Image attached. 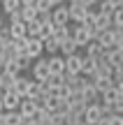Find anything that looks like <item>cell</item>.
<instances>
[{
    "mask_svg": "<svg viewBox=\"0 0 123 125\" xmlns=\"http://www.w3.org/2000/svg\"><path fill=\"white\" fill-rule=\"evenodd\" d=\"M0 93H2V72H0Z\"/></svg>",
    "mask_w": 123,
    "mask_h": 125,
    "instance_id": "cell-42",
    "label": "cell"
},
{
    "mask_svg": "<svg viewBox=\"0 0 123 125\" xmlns=\"http://www.w3.org/2000/svg\"><path fill=\"white\" fill-rule=\"evenodd\" d=\"M67 14H70V21L81 23V21H84V16H86V5L79 2V0H74V2H70V5H67Z\"/></svg>",
    "mask_w": 123,
    "mask_h": 125,
    "instance_id": "cell-8",
    "label": "cell"
},
{
    "mask_svg": "<svg viewBox=\"0 0 123 125\" xmlns=\"http://www.w3.org/2000/svg\"><path fill=\"white\" fill-rule=\"evenodd\" d=\"M93 28H95V35H98V32H102V30H109V28H112V14H102V12H98Z\"/></svg>",
    "mask_w": 123,
    "mask_h": 125,
    "instance_id": "cell-16",
    "label": "cell"
},
{
    "mask_svg": "<svg viewBox=\"0 0 123 125\" xmlns=\"http://www.w3.org/2000/svg\"><path fill=\"white\" fill-rule=\"evenodd\" d=\"M58 53H63V58H67V56H72V53H79V46H77V42L72 40V35L58 44Z\"/></svg>",
    "mask_w": 123,
    "mask_h": 125,
    "instance_id": "cell-15",
    "label": "cell"
},
{
    "mask_svg": "<svg viewBox=\"0 0 123 125\" xmlns=\"http://www.w3.org/2000/svg\"><path fill=\"white\" fill-rule=\"evenodd\" d=\"M70 35H72V30H70L67 26H54V37L58 40V44H60L63 40H67Z\"/></svg>",
    "mask_w": 123,
    "mask_h": 125,
    "instance_id": "cell-23",
    "label": "cell"
},
{
    "mask_svg": "<svg viewBox=\"0 0 123 125\" xmlns=\"http://www.w3.org/2000/svg\"><path fill=\"white\" fill-rule=\"evenodd\" d=\"M19 114H21L23 118H35L37 116V102L35 100H28V97H21V104H19V109H16Z\"/></svg>",
    "mask_w": 123,
    "mask_h": 125,
    "instance_id": "cell-10",
    "label": "cell"
},
{
    "mask_svg": "<svg viewBox=\"0 0 123 125\" xmlns=\"http://www.w3.org/2000/svg\"><path fill=\"white\" fill-rule=\"evenodd\" d=\"M79 95H81V100H84L86 104H93V102H98V100H100V93H98V88L93 86L91 79L84 83V88L79 90Z\"/></svg>",
    "mask_w": 123,
    "mask_h": 125,
    "instance_id": "cell-9",
    "label": "cell"
},
{
    "mask_svg": "<svg viewBox=\"0 0 123 125\" xmlns=\"http://www.w3.org/2000/svg\"><path fill=\"white\" fill-rule=\"evenodd\" d=\"M0 5H2V12L9 16L12 12H16V9L21 7V0H0Z\"/></svg>",
    "mask_w": 123,
    "mask_h": 125,
    "instance_id": "cell-24",
    "label": "cell"
},
{
    "mask_svg": "<svg viewBox=\"0 0 123 125\" xmlns=\"http://www.w3.org/2000/svg\"><path fill=\"white\" fill-rule=\"evenodd\" d=\"M84 49H86V53H84L86 58H100V56H102V46L98 44L95 40H91L86 46H84Z\"/></svg>",
    "mask_w": 123,
    "mask_h": 125,
    "instance_id": "cell-20",
    "label": "cell"
},
{
    "mask_svg": "<svg viewBox=\"0 0 123 125\" xmlns=\"http://www.w3.org/2000/svg\"><path fill=\"white\" fill-rule=\"evenodd\" d=\"M7 30H9V35H12V40H23V37H28V32H26V23H23V21L7 23Z\"/></svg>",
    "mask_w": 123,
    "mask_h": 125,
    "instance_id": "cell-17",
    "label": "cell"
},
{
    "mask_svg": "<svg viewBox=\"0 0 123 125\" xmlns=\"http://www.w3.org/2000/svg\"><path fill=\"white\" fill-rule=\"evenodd\" d=\"M51 35H54V23H51V21L42 23V26H40V40H44V37H51Z\"/></svg>",
    "mask_w": 123,
    "mask_h": 125,
    "instance_id": "cell-29",
    "label": "cell"
},
{
    "mask_svg": "<svg viewBox=\"0 0 123 125\" xmlns=\"http://www.w3.org/2000/svg\"><path fill=\"white\" fill-rule=\"evenodd\" d=\"M0 100H2L5 111H16L19 104H21V95H16L12 88H9V90H2V93H0Z\"/></svg>",
    "mask_w": 123,
    "mask_h": 125,
    "instance_id": "cell-3",
    "label": "cell"
},
{
    "mask_svg": "<svg viewBox=\"0 0 123 125\" xmlns=\"http://www.w3.org/2000/svg\"><path fill=\"white\" fill-rule=\"evenodd\" d=\"M9 44H12V35H9L7 28H2V30H0V49H5V46H9Z\"/></svg>",
    "mask_w": 123,
    "mask_h": 125,
    "instance_id": "cell-30",
    "label": "cell"
},
{
    "mask_svg": "<svg viewBox=\"0 0 123 125\" xmlns=\"http://www.w3.org/2000/svg\"><path fill=\"white\" fill-rule=\"evenodd\" d=\"M102 58L107 60V65H109L112 70H121V67H123V51H119L116 46L102 51Z\"/></svg>",
    "mask_w": 123,
    "mask_h": 125,
    "instance_id": "cell-2",
    "label": "cell"
},
{
    "mask_svg": "<svg viewBox=\"0 0 123 125\" xmlns=\"http://www.w3.org/2000/svg\"><path fill=\"white\" fill-rule=\"evenodd\" d=\"M5 111V107H2V100H0V114H2Z\"/></svg>",
    "mask_w": 123,
    "mask_h": 125,
    "instance_id": "cell-43",
    "label": "cell"
},
{
    "mask_svg": "<svg viewBox=\"0 0 123 125\" xmlns=\"http://www.w3.org/2000/svg\"><path fill=\"white\" fill-rule=\"evenodd\" d=\"M35 21H40V23H46V21H51V12H37Z\"/></svg>",
    "mask_w": 123,
    "mask_h": 125,
    "instance_id": "cell-32",
    "label": "cell"
},
{
    "mask_svg": "<svg viewBox=\"0 0 123 125\" xmlns=\"http://www.w3.org/2000/svg\"><path fill=\"white\" fill-rule=\"evenodd\" d=\"M79 125H88V123H79Z\"/></svg>",
    "mask_w": 123,
    "mask_h": 125,
    "instance_id": "cell-44",
    "label": "cell"
},
{
    "mask_svg": "<svg viewBox=\"0 0 123 125\" xmlns=\"http://www.w3.org/2000/svg\"><path fill=\"white\" fill-rule=\"evenodd\" d=\"M5 62H7V56H5V51L0 49V70H2V67H5Z\"/></svg>",
    "mask_w": 123,
    "mask_h": 125,
    "instance_id": "cell-35",
    "label": "cell"
},
{
    "mask_svg": "<svg viewBox=\"0 0 123 125\" xmlns=\"http://www.w3.org/2000/svg\"><path fill=\"white\" fill-rule=\"evenodd\" d=\"M98 125H109V118H102V121L98 123Z\"/></svg>",
    "mask_w": 123,
    "mask_h": 125,
    "instance_id": "cell-41",
    "label": "cell"
},
{
    "mask_svg": "<svg viewBox=\"0 0 123 125\" xmlns=\"http://www.w3.org/2000/svg\"><path fill=\"white\" fill-rule=\"evenodd\" d=\"M79 2H84V5H86V7H91V5H98V2H100V0H79Z\"/></svg>",
    "mask_w": 123,
    "mask_h": 125,
    "instance_id": "cell-37",
    "label": "cell"
},
{
    "mask_svg": "<svg viewBox=\"0 0 123 125\" xmlns=\"http://www.w3.org/2000/svg\"><path fill=\"white\" fill-rule=\"evenodd\" d=\"M49 79V65H46V58H40L33 65V81H46Z\"/></svg>",
    "mask_w": 123,
    "mask_h": 125,
    "instance_id": "cell-12",
    "label": "cell"
},
{
    "mask_svg": "<svg viewBox=\"0 0 123 125\" xmlns=\"http://www.w3.org/2000/svg\"><path fill=\"white\" fill-rule=\"evenodd\" d=\"M19 14H21V21L28 23V21H33V19L37 16V9L30 7V5H21V7H19Z\"/></svg>",
    "mask_w": 123,
    "mask_h": 125,
    "instance_id": "cell-22",
    "label": "cell"
},
{
    "mask_svg": "<svg viewBox=\"0 0 123 125\" xmlns=\"http://www.w3.org/2000/svg\"><path fill=\"white\" fill-rule=\"evenodd\" d=\"M72 40L77 42L79 49H84L91 40H95V28H93V26H86V23H77L74 30H72Z\"/></svg>",
    "mask_w": 123,
    "mask_h": 125,
    "instance_id": "cell-1",
    "label": "cell"
},
{
    "mask_svg": "<svg viewBox=\"0 0 123 125\" xmlns=\"http://www.w3.org/2000/svg\"><path fill=\"white\" fill-rule=\"evenodd\" d=\"M121 9H123V5H121Z\"/></svg>",
    "mask_w": 123,
    "mask_h": 125,
    "instance_id": "cell-47",
    "label": "cell"
},
{
    "mask_svg": "<svg viewBox=\"0 0 123 125\" xmlns=\"http://www.w3.org/2000/svg\"><path fill=\"white\" fill-rule=\"evenodd\" d=\"M109 125H123V116H121V114H114V116H109Z\"/></svg>",
    "mask_w": 123,
    "mask_h": 125,
    "instance_id": "cell-33",
    "label": "cell"
},
{
    "mask_svg": "<svg viewBox=\"0 0 123 125\" xmlns=\"http://www.w3.org/2000/svg\"><path fill=\"white\" fill-rule=\"evenodd\" d=\"M28 86H30V79H26V76H21V74H19L16 79H14V83H12V90H14L16 95H21V97H26Z\"/></svg>",
    "mask_w": 123,
    "mask_h": 125,
    "instance_id": "cell-18",
    "label": "cell"
},
{
    "mask_svg": "<svg viewBox=\"0 0 123 125\" xmlns=\"http://www.w3.org/2000/svg\"><path fill=\"white\" fill-rule=\"evenodd\" d=\"M42 53H44L42 40H40V37H28V42H26V56H30V58H40Z\"/></svg>",
    "mask_w": 123,
    "mask_h": 125,
    "instance_id": "cell-11",
    "label": "cell"
},
{
    "mask_svg": "<svg viewBox=\"0 0 123 125\" xmlns=\"http://www.w3.org/2000/svg\"><path fill=\"white\" fill-rule=\"evenodd\" d=\"M67 2H74V0H67Z\"/></svg>",
    "mask_w": 123,
    "mask_h": 125,
    "instance_id": "cell-45",
    "label": "cell"
},
{
    "mask_svg": "<svg viewBox=\"0 0 123 125\" xmlns=\"http://www.w3.org/2000/svg\"><path fill=\"white\" fill-rule=\"evenodd\" d=\"M119 100H121L119 88H116V86H112V88H107V90H102V93H100V100H98V102H102V104H112V107H114Z\"/></svg>",
    "mask_w": 123,
    "mask_h": 125,
    "instance_id": "cell-14",
    "label": "cell"
},
{
    "mask_svg": "<svg viewBox=\"0 0 123 125\" xmlns=\"http://www.w3.org/2000/svg\"><path fill=\"white\" fill-rule=\"evenodd\" d=\"M14 60H16V65L21 67V72H23V70H28V67H30V60H33V58H30V56H26V53H23V56H16Z\"/></svg>",
    "mask_w": 123,
    "mask_h": 125,
    "instance_id": "cell-31",
    "label": "cell"
},
{
    "mask_svg": "<svg viewBox=\"0 0 123 125\" xmlns=\"http://www.w3.org/2000/svg\"><path fill=\"white\" fill-rule=\"evenodd\" d=\"M40 26H42V23L35 21V19H33V21H28V23H26V32H28V37H40Z\"/></svg>",
    "mask_w": 123,
    "mask_h": 125,
    "instance_id": "cell-27",
    "label": "cell"
},
{
    "mask_svg": "<svg viewBox=\"0 0 123 125\" xmlns=\"http://www.w3.org/2000/svg\"><path fill=\"white\" fill-rule=\"evenodd\" d=\"M42 95V90H40V81H30V86H28V93H26V97L28 100H37Z\"/></svg>",
    "mask_w": 123,
    "mask_h": 125,
    "instance_id": "cell-25",
    "label": "cell"
},
{
    "mask_svg": "<svg viewBox=\"0 0 123 125\" xmlns=\"http://www.w3.org/2000/svg\"><path fill=\"white\" fill-rule=\"evenodd\" d=\"M81 65H84V56L81 53H72L65 58V74L74 76V74H81Z\"/></svg>",
    "mask_w": 123,
    "mask_h": 125,
    "instance_id": "cell-4",
    "label": "cell"
},
{
    "mask_svg": "<svg viewBox=\"0 0 123 125\" xmlns=\"http://www.w3.org/2000/svg\"><path fill=\"white\" fill-rule=\"evenodd\" d=\"M23 125H40V123H37L35 118H26V121H23Z\"/></svg>",
    "mask_w": 123,
    "mask_h": 125,
    "instance_id": "cell-38",
    "label": "cell"
},
{
    "mask_svg": "<svg viewBox=\"0 0 123 125\" xmlns=\"http://www.w3.org/2000/svg\"><path fill=\"white\" fill-rule=\"evenodd\" d=\"M42 46H44V51L49 56H56V53H58V40H56L54 35H51V37H44V40H42Z\"/></svg>",
    "mask_w": 123,
    "mask_h": 125,
    "instance_id": "cell-21",
    "label": "cell"
},
{
    "mask_svg": "<svg viewBox=\"0 0 123 125\" xmlns=\"http://www.w3.org/2000/svg\"><path fill=\"white\" fill-rule=\"evenodd\" d=\"M51 23H54V26H67L70 23L67 5H58V7L51 9Z\"/></svg>",
    "mask_w": 123,
    "mask_h": 125,
    "instance_id": "cell-7",
    "label": "cell"
},
{
    "mask_svg": "<svg viewBox=\"0 0 123 125\" xmlns=\"http://www.w3.org/2000/svg\"><path fill=\"white\" fill-rule=\"evenodd\" d=\"M2 72H5V74H12V76H19V74H21V67L16 65V60H7L5 67H2Z\"/></svg>",
    "mask_w": 123,
    "mask_h": 125,
    "instance_id": "cell-26",
    "label": "cell"
},
{
    "mask_svg": "<svg viewBox=\"0 0 123 125\" xmlns=\"http://www.w3.org/2000/svg\"><path fill=\"white\" fill-rule=\"evenodd\" d=\"M46 65H49V74H65V58L63 56H49L46 58Z\"/></svg>",
    "mask_w": 123,
    "mask_h": 125,
    "instance_id": "cell-13",
    "label": "cell"
},
{
    "mask_svg": "<svg viewBox=\"0 0 123 125\" xmlns=\"http://www.w3.org/2000/svg\"><path fill=\"white\" fill-rule=\"evenodd\" d=\"M2 28H7V23H5V19L0 16V30H2Z\"/></svg>",
    "mask_w": 123,
    "mask_h": 125,
    "instance_id": "cell-40",
    "label": "cell"
},
{
    "mask_svg": "<svg viewBox=\"0 0 123 125\" xmlns=\"http://www.w3.org/2000/svg\"><path fill=\"white\" fill-rule=\"evenodd\" d=\"M100 121H102L100 102H93V104H86V109H84V123H88V125H98Z\"/></svg>",
    "mask_w": 123,
    "mask_h": 125,
    "instance_id": "cell-5",
    "label": "cell"
},
{
    "mask_svg": "<svg viewBox=\"0 0 123 125\" xmlns=\"http://www.w3.org/2000/svg\"><path fill=\"white\" fill-rule=\"evenodd\" d=\"M95 42L102 46V51L112 49V46L116 44V30H114V28H109V30H102V32H98V35H95Z\"/></svg>",
    "mask_w": 123,
    "mask_h": 125,
    "instance_id": "cell-6",
    "label": "cell"
},
{
    "mask_svg": "<svg viewBox=\"0 0 123 125\" xmlns=\"http://www.w3.org/2000/svg\"><path fill=\"white\" fill-rule=\"evenodd\" d=\"M112 28H116V30H123V9L119 7L114 14H112Z\"/></svg>",
    "mask_w": 123,
    "mask_h": 125,
    "instance_id": "cell-28",
    "label": "cell"
},
{
    "mask_svg": "<svg viewBox=\"0 0 123 125\" xmlns=\"http://www.w3.org/2000/svg\"><path fill=\"white\" fill-rule=\"evenodd\" d=\"M107 2H109V5H112V7H114V9H119L121 5H123V0H107Z\"/></svg>",
    "mask_w": 123,
    "mask_h": 125,
    "instance_id": "cell-36",
    "label": "cell"
},
{
    "mask_svg": "<svg viewBox=\"0 0 123 125\" xmlns=\"http://www.w3.org/2000/svg\"><path fill=\"white\" fill-rule=\"evenodd\" d=\"M114 114H121V116H123V95H121V100H119V102L114 104Z\"/></svg>",
    "mask_w": 123,
    "mask_h": 125,
    "instance_id": "cell-34",
    "label": "cell"
},
{
    "mask_svg": "<svg viewBox=\"0 0 123 125\" xmlns=\"http://www.w3.org/2000/svg\"><path fill=\"white\" fill-rule=\"evenodd\" d=\"M49 5L51 7H58V5H63V0H49Z\"/></svg>",
    "mask_w": 123,
    "mask_h": 125,
    "instance_id": "cell-39",
    "label": "cell"
},
{
    "mask_svg": "<svg viewBox=\"0 0 123 125\" xmlns=\"http://www.w3.org/2000/svg\"><path fill=\"white\" fill-rule=\"evenodd\" d=\"M121 74H123V67H121Z\"/></svg>",
    "mask_w": 123,
    "mask_h": 125,
    "instance_id": "cell-46",
    "label": "cell"
},
{
    "mask_svg": "<svg viewBox=\"0 0 123 125\" xmlns=\"http://www.w3.org/2000/svg\"><path fill=\"white\" fill-rule=\"evenodd\" d=\"M93 86L98 88V93H102V90H107V88H112L114 86V81H112V76H93Z\"/></svg>",
    "mask_w": 123,
    "mask_h": 125,
    "instance_id": "cell-19",
    "label": "cell"
}]
</instances>
